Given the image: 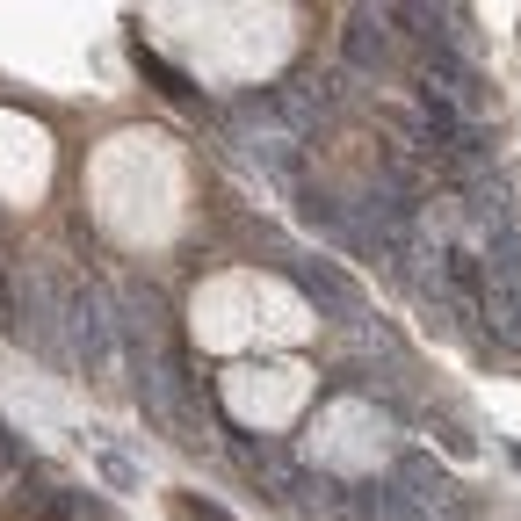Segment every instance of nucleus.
I'll list each match as a JSON object with an SVG mask.
<instances>
[{"instance_id": "obj_1", "label": "nucleus", "mask_w": 521, "mask_h": 521, "mask_svg": "<svg viewBox=\"0 0 521 521\" xmlns=\"http://www.w3.org/2000/svg\"><path fill=\"white\" fill-rule=\"evenodd\" d=\"M283 268H290V283H297L304 297H312L326 319H341V326H362V319H370V297H362V283H355V275H348L341 261L304 254V261H283Z\"/></svg>"}, {"instance_id": "obj_2", "label": "nucleus", "mask_w": 521, "mask_h": 521, "mask_svg": "<svg viewBox=\"0 0 521 521\" xmlns=\"http://www.w3.org/2000/svg\"><path fill=\"white\" fill-rule=\"evenodd\" d=\"M420 80H435L442 95L471 116V124H478L485 109H493V80H485V73H478L471 58L456 51V44H427V51H420Z\"/></svg>"}, {"instance_id": "obj_3", "label": "nucleus", "mask_w": 521, "mask_h": 521, "mask_svg": "<svg viewBox=\"0 0 521 521\" xmlns=\"http://www.w3.org/2000/svg\"><path fill=\"white\" fill-rule=\"evenodd\" d=\"M398 493H406L427 521H435V514H471V500H464V485H456L442 464H435V456H427V449H406V456H398Z\"/></svg>"}, {"instance_id": "obj_4", "label": "nucleus", "mask_w": 521, "mask_h": 521, "mask_svg": "<svg viewBox=\"0 0 521 521\" xmlns=\"http://www.w3.org/2000/svg\"><path fill=\"white\" fill-rule=\"evenodd\" d=\"M398 66V51H391V22L384 8H362L348 22V73H391Z\"/></svg>"}, {"instance_id": "obj_5", "label": "nucleus", "mask_w": 521, "mask_h": 521, "mask_svg": "<svg viewBox=\"0 0 521 521\" xmlns=\"http://www.w3.org/2000/svg\"><path fill=\"white\" fill-rule=\"evenodd\" d=\"M348 514H362V521H427L406 493H398L391 478H377V485H355V507Z\"/></svg>"}, {"instance_id": "obj_6", "label": "nucleus", "mask_w": 521, "mask_h": 521, "mask_svg": "<svg viewBox=\"0 0 521 521\" xmlns=\"http://www.w3.org/2000/svg\"><path fill=\"white\" fill-rule=\"evenodd\" d=\"M138 73H145V80H160V95H167V102H181V109H196V102H203V87L181 73V66H167V58L152 51V44H138Z\"/></svg>"}, {"instance_id": "obj_7", "label": "nucleus", "mask_w": 521, "mask_h": 521, "mask_svg": "<svg viewBox=\"0 0 521 521\" xmlns=\"http://www.w3.org/2000/svg\"><path fill=\"white\" fill-rule=\"evenodd\" d=\"M174 514H181V521H239L232 507H218V500H203V493H174Z\"/></svg>"}, {"instance_id": "obj_8", "label": "nucleus", "mask_w": 521, "mask_h": 521, "mask_svg": "<svg viewBox=\"0 0 521 521\" xmlns=\"http://www.w3.org/2000/svg\"><path fill=\"white\" fill-rule=\"evenodd\" d=\"M102 478L116 485V493H138V464H131V456H116V449H102Z\"/></svg>"}, {"instance_id": "obj_9", "label": "nucleus", "mask_w": 521, "mask_h": 521, "mask_svg": "<svg viewBox=\"0 0 521 521\" xmlns=\"http://www.w3.org/2000/svg\"><path fill=\"white\" fill-rule=\"evenodd\" d=\"M0 464H15V442H8V427H0Z\"/></svg>"}]
</instances>
